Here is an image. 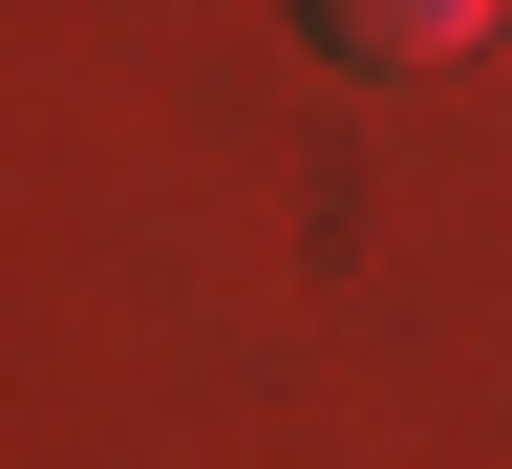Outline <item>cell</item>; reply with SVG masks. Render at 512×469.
Wrapping results in <instances>:
<instances>
[{
	"instance_id": "cell-1",
	"label": "cell",
	"mask_w": 512,
	"mask_h": 469,
	"mask_svg": "<svg viewBox=\"0 0 512 469\" xmlns=\"http://www.w3.org/2000/svg\"><path fill=\"white\" fill-rule=\"evenodd\" d=\"M512 22V0H320V43H342V64H470Z\"/></svg>"
}]
</instances>
